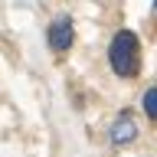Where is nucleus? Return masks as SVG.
<instances>
[{
	"label": "nucleus",
	"instance_id": "1",
	"mask_svg": "<svg viewBox=\"0 0 157 157\" xmlns=\"http://www.w3.org/2000/svg\"><path fill=\"white\" fill-rule=\"evenodd\" d=\"M108 66L118 78H134L141 72V43L134 29H118L108 43Z\"/></svg>",
	"mask_w": 157,
	"mask_h": 157
},
{
	"label": "nucleus",
	"instance_id": "2",
	"mask_svg": "<svg viewBox=\"0 0 157 157\" xmlns=\"http://www.w3.org/2000/svg\"><path fill=\"white\" fill-rule=\"evenodd\" d=\"M46 43L52 52H66V49H72V43H75V23H72V17H56L52 23L46 26Z\"/></svg>",
	"mask_w": 157,
	"mask_h": 157
},
{
	"label": "nucleus",
	"instance_id": "3",
	"mask_svg": "<svg viewBox=\"0 0 157 157\" xmlns=\"http://www.w3.org/2000/svg\"><path fill=\"white\" fill-rule=\"evenodd\" d=\"M137 134H141V128H137V118L131 115V111H121V115L111 121V128H108V137H111V144H115V147L134 144Z\"/></svg>",
	"mask_w": 157,
	"mask_h": 157
},
{
	"label": "nucleus",
	"instance_id": "4",
	"mask_svg": "<svg viewBox=\"0 0 157 157\" xmlns=\"http://www.w3.org/2000/svg\"><path fill=\"white\" fill-rule=\"evenodd\" d=\"M141 108H144V115L151 118V121H157V85L147 88L144 95H141Z\"/></svg>",
	"mask_w": 157,
	"mask_h": 157
},
{
	"label": "nucleus",
	"instance_id": "5",
	"mask_svg": "<svg viewBox=\"0 0 157 157\" xmlns=\"http://www.w3.org/2000/svg\"><path fill=\"white\" fill-rule=\"evenodd\" d=\"M154 10H157V0H154Z\"/></svg>",
	"mask_w": 157,
	"mask_h": 157
}]
</instances>
